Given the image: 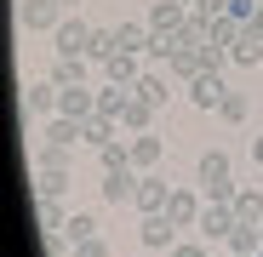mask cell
<instances>
[{"label": "cell", "mask_w": 263, "mask_h": 257, "mask_svg": "<svg viewBox=\"0 0 263 257\" xmlns=\"http://www.w3.org/2000/svg\"><path fill=\"white\" fill-rule=\"evenodd\" d=\"M195 183H200L206 200H235V194H240V189H235V160H229L223 149H206V154L195 160Z\"/></svg>", "instance_id": "cell-1"}, {"label": "cell", "mask_w": 263, "mask_h": 257, "mask_svg": "<svg viewBox=\"0 0 263 257\" xmlns=\"http://www.w3.org/2000/svg\"><path fill=\"white\" fill-rule=\"evenodd\" d=\"M52 40H58V57H86V46H92V23L74 17V12H63V23L52 29Z\"/></svg>", "instance_id": "cell-2"}, {"label": "cell", "mask_w": 263, "mask_h": 257, "mask_svg": "<svg viewBox=\"0 0 263 257\" xmlns=\"http://www.w3.org/2000/svg\"><path fill=\"white\" fill-rule=\"evenodd\" d=\"M235 223H240V218H235V206H229V200H206V211H200V223H195V229H200V240H229Z\"/></svg>", "instance_id": "cell-3"}, {"label": "cell", "mask_w": 263, "mask_h": 257, "mask_svg": "<svg viewBox=\"0 0 263 257\" xmlns=\"http://www.w3.org/2000/svg\"><path fill=\"white\" fill-rule=\"evenodd\" d=\"M138 240H143V251H172V246H178V223H172V211H149L143 229H138Z\"/></svg>", "instance_id": "cell-4"}, {"label": "cell", "mask_w": 263, "mask_h": 257, "mask_svg": "<svg viewBox=\"0 0 263 257\" xmlns=\"http://www.w3.org/2000/svg\"><path fill=\"white\" fill-rule=\"evenodd\" d=\"M17 23L34 29V34H52V29L63 23V6H58V0H23V6H17Z\"/></svg>", "instance_id": "cell-5"}, {"label": "cell", "mask_w": 263, "mask_h": 257, "mask_svg": "<svg viewBox=\"0 0 263 257\" xmlns=\"http://www.w3.org/2000/svg\"><path fill=\"white\" fill-rule=\"evenodd\" d=\"M58 97H63V86H58V80H29V86H23V109H29L34 120L58 114Z\"/></svg>", "instance_id": "cell-6"}, {"label": "cell", "mask_w": 263, "mask_h": 257, "mask_svg": "<svg viewBox=\"0 0 263 257\" xmlns=\"http://www.w3.org/2000/svg\"><path fill=\"white\" fill-rule=\"evenodd\" d=\"M166 211H172V223H178V229H195L200 211H206V200H200V189H172Z\"/></svg>", "instance_id": "cell-7"}, {"label": "cell", "mask_w": 263, "mask_h": 257, "mask_svg": "<svg viewBox=\"0 0 263 257\" xmlns=\"http://www.w3.org/2000/svg\"><path fill=\"white\" fill-rule=\"evenodd\" d=\"M155 34H178L183 23H189V6H183V0H155V6H149V17H143Z\"/></svg>", "instance_id": "cell-8"}, {"label": "cell", "mask_w": 263, "mask_h": 257, "mask_svg": "<svg viewBox=\"0 0 263 257\" xmlns=\"http://www.w3.org/2000/svg\"><path fill=\"white\" fill-rule=\"evenodd\" d=\"M58 114H69V120H92V114H98V92H92V86H63Z\"/></svg>", "instance_id": "cell-9"}, {"label": "cell", "mask_w": 263, "mask_h": 257, "mask_svg": "<svg viewBox=\"0 0 263 257\" xmlns=\"http://www.w3.org/2000/svg\"><path fill=\"white\" fill-rule=\"evenodd\" d=\"M223 97H229L223 74H200V80H189V103H195V109H223Z\"/></svg>", "instance_id": "cell-10"}, {"label": "cell", "mask_w": 263, "mask_h": 257, "mask_svg": "<svg viewBox=\"0 0 263 257\" xmlns=\"http://www.w3.org/2000/svg\"><path fill=\"white\" fill-rule=\"evenodd\" d=\"M98 189H103L109 206H126V200H138V171H132V166H126V171H103Z\"/></svg>", "instance_id": "cell-11"}, {"label": "cell", "mask_w": 263, "mask_h": 257, "mask_svg": "<svg viewBox=\"0 0 263 257\" xmlns=\"http://www.w3.org/2000/svg\"><path fill=\"white\" fill-rule=\"evenodd\" d=\"M149 40H155V29H149V23H138V17L115 23V52H149Z\"/></svg>", "instance_id": "cell-12"}, {"label": "cell", "mask_w": 263, "mask_h": 257, "mask_svg": "<svg viewBox=\"0 0 263 257\" xmlns=\"http://www.w3.org/2000/svg\"><path fill=\"white\" fill-rule=\"evenodd\" d=\"M166 200H172L166 177H138V200H132V206H138L143 218H149V211H166Z\"/></svg>", "instance_id": "cell-13"}, {"label": "cell", "mask_w": 263, "mask_h": 257, "mask_svg": "<svg viewBox=\"0 0 263 257\" xmlns=\"http://www.w3.org/2000/svg\"><path fill=\"white\" fill-rule=\"evenodd\" d=\"M223 246H229V257H257L263 251V223H235V234Z\"/></svg>", "instance_id": "cell-14"}, {"label": "cell", "mask_w": 263, "mask_h": 257, "mask_svg": "<svg viewBox=\"0 0 263 257\" xmlns=\"http://www.w3.org/2000/svg\"><path fill=\"white\" fill-rule=\"evenodd\" d=\"M103 74H109V86H138V80H143V69H138V52H115V57L103 63Z\"/></svg>", "instance_id": "cell-15"}, {"label": "cell", "mask_w": 263, "mask_h": 257, "mask_svg": "<svg viewBox=\"0 0 263 257\" xmlns=\"http://www.w3.org/2000/svg\"><path fill=\"white\" fill-rule=\"evenodd\" d=\"M126 149H132V166H138V171H149V166L160 160V137H155V132H132Z\"/></svg>", "instance_id": "cell-16"}, {"label": "cell", "mask_w": 263, "mask_h": 257, "mask_svg": "<svg viewBox=\"0 0 263 257\" xmlns=\"http://www.w3.org/2000/svg\"><path fill=\"white\" fill-rule=\"evenodd\" d=\"M172 74H178V80H200V74H206V52H195V46L178 40V52H172Z\"/></svg>", "instance_id": "cell-17"}, {"label": "cell", "mask_w": 263, "mask_h": 257, "mask_svg": "<svg viewBox=\"0 0 263 257\" xmlns=\"http://www.w3.org/2000/svg\"><path fill=\"white\" fill-rule=\"evenodd\" d=\"M149 120H155V103H149V97H138V92H132V103H126V114H120V126H126V132H149Z\"/></svg>", "instance_id": "cell-18"}, {"label": "cell", "mask_w": 263, "mask_h": 257, "mask_svg": "<svg viewBox=\"0 0 263 257\" xmlns=\"http://www.w3.org/2000/svg\"><path fill=\"white\" fill-rule=\"evenodd\" d=\"M115 114H92V120H86V149H109L115 143Z\"/></svg>", "instance_id": "cell-19"}, {"label": "cell", "mask_w": 263, "mask_h": 257, "mask_svg": "<svg viewBox=\"0 0 263 257\" xmlns=\"http://www.w3.org/2000/svg\"><path fill=\"white\" fill-rule=\"evenodd\" d=\"M132 92H138V97H149L155 109H166V103H172V80H166V74H143Z\"/></svg>", "instance_id": "cell-20"}, {"label": "cell", "mask_w": 263, "mask_h": 257, "mask_svg": "<svg viewBox=\"0 0 263 257\" xmlns=\"http://www.w3.org/2000/svg\"><path fill=\"white\" fill-rule=\"evenodd\" d=\"M63 240H69V246H86V240H98V218H92V211H74V218L63 223Z\"/></svg>", "instance_id": "cell-21"}, {"label": "cell", "mask_w": 263, "mask_h": 257, "mask_svg": "<svg viewBox=\"0 0 263 257\" xmlns=\"http://www.w3.org/2000/svg\"><path fill=\"white\" fill-rule=\"evenodd\" d=\"M229 57H235V63H246V69H252V63H263V34H252V29H240V40H235V46H229Z\"/></svg>", "instance_id": "cell-22"}, {"label": "cell", "mask_w": 263, "mask_h": 257, "mask_svg": "<svg viewBox=\"0 0 263 257\" xmlns=\"http://www.w3.org/2000/svg\"><path fill=\"white\" fill-rule=\"evenodd\" d=\"M229 206H235V218H240V223H263V189H240Z\"/></svg>", "instance_id": "cell-23"}, {"label": "cell", "mask_w": 263, "mask_h": 257, "mask_svg": "<svg viewBox=\"0 0 263 257\" xmlns=\"http://www.w3.org/2000/svg\"><path fill=\"white\" fill-rule=\"evenodd\" d=\"M126 103H132V86H103V92H98V114H126Z\"/></svg>", "instance_id": "cell-24"}, {"label": "cell", "mask_w": 263, "mask_h": 257, "mask_svg": "<svg viewBox=\"0 0 263 257\" xmlns=\"http://www.w3.org/2000/svg\"><path fill=\"white\" fill-rule=\"evenodd\" d=\"M34 171H69V149L40 143V149H34Z\"/></svg>", "instance_id": "cell-25"}, {"label": "cell", "mask_w": 263, "mask_h": 257, "mask_svg": "<svg viewBox=\"0 0 263 257\" xmlns=\"http://www.w3.org/2000/svg\"><path fill=\"white\" fill-rule=\"evenodd\" d=\"M52 80H58V86H86V57H58Z\"/></svg>", "instance_id": "cell-26"}, {"label": "cell", "mask_w": 263, "mask_h": 257, "mask_svg": "<svg viewBox=\"0 0 263 257\" xmlns=\"http://www.w3.org/2000/svg\"><path fill=\"white\" fill-rule=\"evenodd\" d=\"M34 223L46 229V234H63V223H69V218L58 211V200H34Z\"/></svg>", "instance_id": "cell-27"}, {"label": "cell", "mask_w": 263, "mask_h": 257, "mask_svg": "<svg viewBox=\"0 0 263 257\" xmlns=\"http://www.w3.org/2000/svg\"><path fill=\"white\" fill-rule=\"evenodd\" d=\"M98 160H103V171H126V166H132V149L115 137L109 149H98ZM132 171H138V166H132Z\"/></svg>", "instance_id": "cell-28"}, {"label": "cell", "mask_w": 263, "mask_h": 257, "mask_svg": "<svg viewBox=\"0 0 263 257\" xmlns=\"http://www.w3.org/2000/svg\"><path fill=\"white\" fill-rule=\"evenodd\" d=\"M69 189V171H40V200H58Z\"/></svg>", "instance_id": "cell-29"}, {"label": "cell", "mask_w": 263, "mask_h": 257, "mask_svg": "<svg viewBox=\"0 0 263 257\" xmlns=\"http://www.w3.org/2000/svg\"><path fill=\"white\" fill-rule=\"evenodd\" d=\"M172 52H178V34H155L149 40V57L155 63H172Z\"/></svg>", "instance_id": "cell-30"}, {"label": "cell", "mask_w": 263, "mask_h": 257, "mask_svg": "<svg viewBox=\"0 0 263 257\" xmlns=\"http://www.w3.org/2000/svg\"><path fill=\"white\" fill-rule=\"evenodd\" d=\"M217 114H223L229 126H240V120H246V97H240V92H229V97H223V109H217Z\"/></svg>", "instance_id": "cell-31"}, {"label": "cell", "mask_w": 263, "mask_h": 257, "mask_svg": "<svg viewBox=\"0 0 263 257\" xmlns=\"http://www.w3.org/2000/svg\"><path fill=\"white\" fill-rule=\"evenodd\" d=\"M229 17H235V23H252V17H257V0H229Z\"/></svg>", "instance_id": "cell-32"}, {"label": "cell", "mask_w": 263, "mask_h": 257, "mask_svg": "<svg viewBox=\"0 0 263 257\" xmlns=\"http://www.w3.org/2000/svg\"><path fill=\"white\" fill-rule=\"evenodd\" d=\"M172 257H206V240H178V246H172Z\"/></svg>", "instance_id": "cell-33"}, {"label": "cell", "mask_w": 263, "mask_h": 257, "mask_svg": "<svg viewBox=\"0 0 263 257\" xmlns=\"http://www.w3.org/2000/svg\"><path fill=\"white\" fill-rule=\"evenodd\" d=\"M195 12H200V17H223L229 0H195Z\"/></svg>", "instance_id": "cell-34"}, {"label": "cell", "mask_w": 263, "mask_h": 257, "mask_svg": "<svg viewBox=\"0 0 263 257\" xmlns=\"http://www.w3.org/2000/svg\"><path fill=\"white\" fill-rule=\"evenodd\" d=\"M74 257H109V246L103 240H86V246H74Z\"/></svg>", "instance_id": "cell-35"}, {"label": "cell", "mask_w": 263, "mask_h": 257, "mask_svg": "<svg viewBox=\"0 0 263 257\" xmlns=\"http://www.w3.org/2000/svg\"><path fill=\"white\" fill-rule=\"evenodd\" d=\"M252 160H257V171H263V137H252Z\"/></svg>", "instance_id": "cell-36"}, {"label": "cell", "mask_w": 263, "mask_h": 257, "mask_svg": "<svg viewBox=\"0 0 263 257\" xmlns=\"http://www.w3.org/2000/svg\"><path fill=\"white\" fill-rule=\"evenodd\" d=\"M246 29H252V34H263V6H257V17H252V23H246Z\"/></svg>", "instance_id": "cell-37"}, {"label": "cell", "mask_w": 263, "mask_h": 257, "mask_svg": "<svg viewBox=\"0 0 263 257\" xmlns=\"http://www.w3.org/2000/svg\"><path fill=\"white\" fill-rule=\"evenodd\" d=\"M58 6H63V12H74V6H80V0H58Z\"/></svg>", "instance_id": "cell-38"}, {"label": "cell", "mask_w": 263, "mask_h": 257, "mask_svg": "<svg viewBox=\"0 0 263 257\" xmlns=\"http://www.w3.org/2000/svg\"><path fill=\"white\" fill-rule=\"evenodd\" d=\"M183 6H195V0H183Z\"/></svg>", "instance_id": "cell-39"}]
</instances>
